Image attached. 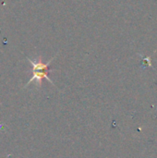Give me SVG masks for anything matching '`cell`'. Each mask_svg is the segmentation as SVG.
I'll use <instances>...</instances> for the list:
<instances>
[{
	"label": "cell",
	"instance_id": "obj_1",
	"mask_svg": "<svg viewBox=\"0 0 157 158\" xmlns=\"http://www.w3.org/2000/svg\"><path fill=\"white\" fill-rule=\"evenodd\" d=\"M56 56H55L53 58H51L49 61H47V62H45V63L43 62L41 56H39L36 60H32V59L27 57V60L29 61V63H30V64L31 65V67H32V76H31V78L29 80V81L27 82V84L24 86V88H26L27 86H29L30 83L32 82V81H35V82H36L37 88H38V87L40 88V87L42 86V81H43V79L47 80L50 83H52L53 85H55V83L53 82V81H51L50 78L48 77V73H49V71H50L49 66H50L51 62L56 58Z\"/></svg>",
	"mask_w": 157,
	"mask_h": 158
}]
</instances>
